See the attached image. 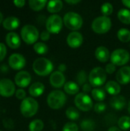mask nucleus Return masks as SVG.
I'll use <instances>...</instances> for the list:
<instances>
[{"label": "nucleus", "mask_w": 130, "mask_h": 131, "mask_svg": "<svg viewBox=\"0 0 130 131\" xmlns=\"http://www.w3.org/2000/svg\"><path fill=\"white\" fill-rule=\"evenodd\" d=\"M33 71L39 76H47L54 69L52 62L46 58H38L34 60L32 64Z\"/></svg>", "instance_id": "obj_1"}, {"label": "nucleus", "mask_w": 130, "mask_h": 131, "mask_svg": "<svg viewBox=\"0 0 130 131\" xmlns=\"http://www.w3.org/2000/svg\"><path fill=\"white\" fill-rule=\"evenodd\" d=\"M67 101V97L64 92L59 90L51 91L47 98L48 106L52 109H60L65 104Z\"/></svg>", "instance_id": "obj_2"}, {"label": "nucleus", "mask_w": 130, "mask_h": 131, "mask_svg": "<svg viewBox=\"0 0 130 131\" xmlns=\"http://www.w3.org/2000/svg\"><path fill=\"white\" fill-rule=\"evenodd\" d=\"M38 110V103L32 97H26L20 105L21 114L25 117H31L36 114Z\"/></svg>", "instance_id": "obj_3"}, {"label": "nucleus", "mask_w": 130, "mask_h": 131, "mask_svg": "<svg viewBox=\"0 0 130 131\" xmlns=\"http://www.w3.org/2000/svg\"><path fill=\"white\" fill-rule=\"evenodd\" d=\"M63 21L67 28L73 30L74 31L80 29L83 25L82 17L80 15L74 12H70L65 14L63 18Z\"/></svg>", "instance_id": "obj_4"}, {"label": "nucleus", "mask_w": 130, "mask_h": 131, "mask_svg": "<svg viewBox=\"0 0 130 131\" xmlns=\"http://www.w3.org/2000/svg\"><path fill=\"white\" fill-rule=\"evenodd\" d=\"M112 26L111 19L107 16H99L94 18L92 22V29L97 34H104L110 31Z\"/></svg>", "instance_id": "obj_5"}, {"label": "nucleus", "mask_w": 130, "mask_h": 131, "mask_svg": "<svg viewBox=\"0 0 130 131\" xmlns=\"http://www.w3.org/2000/svg\"><path fill=\"white\" fill-rule=\"evenodd\" d=\"M88 80L93 87H100L107 80V72L101 67H96L90 72Z\"/></svg>", "instance_id": "obj_6"}, {"label": "nucleus", "mask_w": 130, "mask_h": 131, "mask_svg": "<svg viewBox=\"0 0 130 131\" xmlns=\"http://www.w3.org/2000/svg\"><path fill=\"white\" fill-rule=\"evenodd\" d=\"M21 37L28 45H32L37 41L39 37L38 28L32 25H25L21 30Z\"/></svg>", "instance_id": "obj_7"}, {"label": "nucleus", "mask_w": 130, "mask_h": 131, "mask_svg": "<svg viewBox=\"0 0 130 131\" xmlns=\"http://www.w3.org/2000/svg\"><path fill=\"white\" fill-rule=\"evenodd\" d=\"M76 107L82 111H89L93 107V101L90 97L85 93H78L74 98Z\"/></svg>", "instance_id": "obj_8"}, {"label": "nucleus", "mask_w": 130, "mask_h": 131, "mask_svg": "<svg viewBox=\"0 0 130 131\" xmlns=\"http://www.w3.org/2000/svg\"><path fill=\"white\" fill-rule=\"evenodd\" d=\"M129 58L130 54L129 51L123 48H118L114 50L110 55L111 63L117 66H122L126 64L129 61Z\"/></svg>", "instance_id": "obj_9"}, {"label": "nucleus", "mask_w": 130, "mask_h": 131, "mask_svg": "<svg viewBox=\"0 0 130 131\" xmlns=\"http://www.w3.org/2000/svg\"><path fill=\"white\" fill-rule=\"evenodd\" d=\"M63 19L57 14L49 16L46 21V28L50 33L57 34L61 31L63 25Z\"/></svg>", "instance_id": "obj_10"}, {"label": "nucleus", "mask_w": 130, "mask_h": 131, "mask_svg": "<svg viewBox=\"0 0 130 131\" xmlns=\"http://www.w3.org/2000/svg\"><path fill=\"white\" fill-rule=\"evenodd\" d=\"M15 94V84L8 78L0 80V95L5 97H9Z\"/></svg>", "instance_id": "obj_11"}, {"label": "nucleus", "mask_w": 130, "mask_h": 131, "mask_svg": "<svg viewBox=\"0 0 130 131\" xmlns=\"http://www.w3.org/2000/svg\"><path fill=\"white\" fill-rule=\"evenodd\" d=\"M8 64L14 70H21L26 64L25 57L18 53H14L8 58Z\"/></svg>", "instance_id": "obj_12"}, {"label": "nucleus", "mask_w": 130, "mask_h": 131, "mask_svg": "<svg viewBox=\"0 0 130 131\" xmlns=\"http://www.w3.org/2000/svg\"><path fill=\"white\" fill-rule=\"evenodd\" d=\"M31 81V76L26 71H21L15 76V82L19 88H26Z\"/></svg>", "instance_id": "obj_13"}, {"label": "nucleus", "mask_w": 130, "mask_h": 131, "mask_svg": "<svg viewBox=\"0 0 130 131\" xmlns=\"http://www.w3.org/2000/svg\"><path fill=\"white\" fill-rule=\"evenodd\" d=\"M84 41V38L79 31H72L67 37V43L72 48H79Z\"/></svg>", "instance_id": "obj_14"}, {"label": "nucleus", "mask_w": 130, "mask_h": 131, "mask_svg": "<svg viewBox=\"0 0 130 131\" xmlns=\"http://www.w3.org/2000/svg\"><path fill=\"white\" fill-rule=\"evenodd\" d=\"M50 83L52 87L56 88H60L65 84V76L64 74L59 71H54L50 76Z\"/></svg>", "instance_id": "obj_15"}, {"label": "nucleus", "mask_w": 130, "mask_h": 131, "mask_svg": "<svg viewBox=\"0 0 130 131\" xmlns=\"http://www.w3.org/2000/svg\"><path fill=\"white\" fill-rule=\"evenodd\" d=\"M116 78L120 84H126L130 82V67L124 66L116 73Z\"/></svg>", "instance_id": "obj_16"}, {"label": "nucleus", "mask_w": 130, "mask_h": 131, "mask_svg": "<svg viewBox=\"0 0 130 131\" xmlns=\"http://www.w3.org/2000/svg\"><path fill=\"white\" fill-rule=\"evenodd\" d=\"M5 41L8 46L12 49H16L21 45V39L18 35L13 31H10L6 35Z\"/></svg>", "instance_id": "obj_17"}, {"label": "nucleus", "mask_w": 130, "mask_h": 131, "mask_svg": "<svg viewBox=\"0 0 130 131\" xmlns=\"http://www.w3.org/2000/svg\"><path fill=\"white\" fill-rule=\"evenodd\" d=\"M95 56L97 60H99L102 63L107 62L110 58V51L107 48L104 46H100L97 48L95 51Z\"/></svg>", "instance_id": "obj_18"}, {"label": "nucleus", "mask_w": 130, "mask_h": 131, "mask_svg": "<svg viewBox=\"0 0 130 131\" xmlns=\"http://www.w3.org/2000/svg\"><path fill=\"white\" fill-rule=\"evenodd\" d=\"M20 25V21L17 17L15 16H9L4 19L2 22V25L4 28L8 31H12L16 29Z\"/></svg>", "instance_id": "obj_19"}, {"label": "nucleus", "mask_w": 130, "mask_h": 131, "mask_svg": "<svg viewBox=\"0 0 130 131\" xmlns=\"http://www.w3.org/2000/svg\"><path fill=\"white\" fill-rule=\"evenodd\" d=\"M110 104V106L113 109H115L116 111H121L125 107V106L126 104V101L123 96L116 95L111 98Z\"/></svg>", "instance_id": "obj_20"}, {"label": "nucleus", "mask_w": 130, "mask_h": 131, "mask_svg": "<svg viewBox=\"0 0 130 131\" xmlns=\"http://www.w3.org/2000/svg\"><path fill=\"white\" fill-rule=\"evenodd\" d=\"M105 90H106V91L108 94H110L111 95L116 96V95H118L120 93L121 87L119 84V83H117L116 81H110L106 83V84H105Z\"/></svg>", "instance_id": "obj_21"}, {"label": "nucleus", "mask_w": 130, "mask_h": 131, "mask_svg": "<svg viewBox=\"0 0 130 131\" xmlns=\"http://www.w3.org/2000/svg\"><path fill=\"white\" fill-rule=\"evenodd\" d=\"M28 91L32 97H39L44 91V85L41 82H34L29 87Z\"/></svg>", "instance_id": "obj_22"}, {"label": "nucleus", "mask_w": 130, "mask_h": 131, "mask_svg": "<svg viewBox=\"0 0 130 131\" xmlns=\"http://www.w3.org/2000/svg\"><path fill=\"white\" fill-rule=\"evenodd\" d=\"M63 8V2L61 0H53L48 2L47 9L51 13H56L60 12Z\"/></svg>", "instance_id": "obj_23"}, {"label": "nucleus", "mask_w": 130, "mask_h": 131, "mask_svg": "<svg viewBox=\"0 0 130 131\" xmlns=\"http://www.w3.org/2000/svg\"><path fill=\"white\" fill-rule=\"evenodd\" d=\"M64 89L66 93H67L68 94L73 95V94H78V92L80 91V87H79V84H77L76 82L68 81V82L65 83V84L64 86Z\"/></svg>", "instance_id": "obj_24"}, {"label": "nucleus", "mask_w": 130, "mask_h": 131, "mask_svg": "<svg viewBox=\"0 0 130 131\" xmlns=\"http://www.w3.org/2000/svg\"><path fill=\"white\" fill-rule=\"evenodd\" d=\"M118 18L124 24H130V10L127 8H122L118 12Z\"/></svg>", "instance_id": "obj_25"}, {"label": "nucleus", "mask_w": 130, "mask_h": 131, "mask_svg": "<svg viewBox=\"0 0 130 131\" xmlns=\"http://www.w3.org/2000/svg\"><path fill=\"white\" fill-rule=\"evenodd\" d=\"M28 4L31 9L34 11H40L46 5V4H48V2L46 0H30Z\"/></svg>", "instance_id": "obj_26"}, {"label": "nucleus", "mask_w": 130, "mask_h": 131, "mask_svg": "<svg viewBox=\"0 0 130 131\" xmlns=\"http://www.w3.org/2000/svg\"><path fill=\"white\" fill-rule=\"evenodd\" d=\"M91 94L93 98L97 101H103L106 98V92L104 90L101 88H96L93 89L91 91Z\"/></svg>", "instance_id": "obj_27"}, {"label": "nucleus", "mask_w": 130, "mask_h": 131, "mask_svg": "<svg viewBox=\"0 0 130 131\" xmlns=\"http://www.w3.org/2000/svg\"><path fill=\"white\" fill-rule=\"evenodd\" d=\"M117 37L123 42H129L130 41V31L127 28H122L118 31Z\"/></svg>", "instance_id": "obj_28"}, {"label": "nucleus", "mask_w": 130, "mask_h": 131, "mask_svg": "<svg viewBox=\"0 0 130 131\" xmlns=\"http://www.w3.org/2000/svg\"><path fill=\"white\" fill-rule=\"evenodd\" d=\"M44 128V123L41 120L35 119L32 121L28 126L30 131H41Z\"/></svg>", "instance_id": "obj_29"}, {"label": "nucleus", "mask_w": 130, "mask_h": 131, "mask_svg": "<svg viewBox=\"0 0 130 131\" xmlns=\"http://www.w3.org/2000/svg\"><path fill=\"white\" fill-rule=\"evenodd\" d=\"M66 116L68 119L71 120V121H76L77 119H79L80 117V112L79 111L73 107H70L69 108L67 109L66 111Z\"/></svg>", "instance_id": "obj_30"}, {"label": "nucleus", "mask_w": 130, "mask_h": 131, "mask_svg": "<svg viewBox=\"0 0 130 131\" xmlns=\"http://www.w3.org/2000/svg\"><path fill=\"white\" fill-rule=\"evenodd\" d=\"M118 126L123 130H127L130 128V117L123 116L118 121Z\"/></svg>", "instance_id": "obj_31"}, {"label": "nucleus", "mask_w": 130, "mask_h": 131, "mask_svg": "<svg viewBox=\"0 0 130 131\" xmlns=\"http://www.w3.org/2000/svg\"><path fill=\"white\" fill-rule=\"evenodd\" d=\"M80 127L83 131H93L95 129V123L90 119H85L82 121Z\"/></svg>", "instance_id": "obj_32"}, {"label": "nucleus", "mask_w": 130, "mask_h": 131, "mask_svg": "<svg viewBox=\"0 0 130 131\" xmlns=\"http://www.w3.org/2000/svg\"><path fill=\"white\" fill-rule=\"evenodd\" d=\"M34 51L39 54H44L48 51V47L43 42H36L33 47Z\"/></svg>", "instance_id": "obj_33"}, {"label": "nucleus", "mask_w": 130, "mask_h": 131, "mask_svg": "<svg viewBox=\"0 0 130 131\" xmlns=\"http://www.w3.org/2000/svg\"><path fill=\"white\" fill-rule=\"evenodd\" d=\"M113 5L110 2H105L101 6V12L104 16H109L113 13Z\"/></svg>", "instance_id": "obj_34"}, {"label": "nucleus", "mask_w": 130, "mask_h": 131, "mask_svg": "<svg viewBox=\"0 0 130 131\" xmlns=\"http://www.w3.org/2000/svg\"><path fill=\"white\" fill-rule=\"evenodd\" d=\"M77 84L79 85H84L87 81V75L85 71H80L77 73V77H76Z\"/></svg>", "instance_id": "obj_35"}, {"label": "nucleus", "mask_w": 130, "mask_h": 131, "mask_svg": "<svg viewBox=\"0 0 130 131\" xmlns=\"http://www.w3.org/2000/svg\"><path fill=\"white\" fill-rule=\"evenodd\" d=\"M78 126L75 123L68 122L64 126L62 131H78Z\"/></svg>", "instance_id": "obj_36"}, {"label": "nucleus", "mask_w": 130, "mask_h": 131, "mask_svg": "<svg viewBox=\"0 0 130 131\" xmlns=\"http://www.w3.org/2000/svg\"><path fill=\"white\" fill-rule=\"evenodd\" d=\"M107 109V105L103 102H98L94 105V111L97 113H103Z\"/></svg>", "instance_id": "obj_37"}, {"label": "nucleus", "mask_w": 130, "mask_h": 131, "mask_svg": "<svg viewBox=\"0 0 130 131\" xmlns=\"http://www.w3.org/2000/svg\"><path fill=\"white\" fill-rule=\"evenodd\" d=\"M3 126L8 130H11L14 127V122L11 119L5 118L3 120Z\"/></svg>", "instance_id": "obj_38"}, {"label": "nucleus", "mask_w": 130, "mask_h": 131, "mask_svg": "<svg viewBox=\"0 0 130 131\" xmlns=\"http://www.w3.org/2000/svg\"><path fill=\"white\" fill-rule=\"evenodd\" d=\"M15 96H16V97L18 99L23 101L24 99L26 98L25 97H26V93H25V91L23 89H18L15 91Z\"/></svg>", "instance_id": "obj_39"}, {"label": "nucleus", "mask_w": 130, "mask_h": 131, "mask_svg": "<svg viewBox=\"0 0 130 131\" xmlns=\"http://www.w3.org/2000/svg\"><path fill=\"white\" fill-rule=\"evenodd\" d=\"M6 53H7V49L5 45L3 43L0 42V61H2L5 58Z\"/></svg>", "instance_id": "obj_40"}, {"label": "nucleus", "mask_w": 130, "mask_h": 131, "mask_svg": "<svg viewBox=\"0 0 130 131\" xmlns=\"http://www.w3.org/2000/svg\"><path fill=\"white\" fill-rule=\"evenodd\" d=\"M105 71L107 74H112L113 73L115 72L116 71V65L113 64V63H110L108 64H107L106 66V68H105Z\"/></svg>", "instance_id": "obj_41"}, {"label": "nucleus", "mask_w": 130, "mask_h": 131, "mask_svg": "<svg viewBox=\"0 0 130 131\" xmlns=\"http://www.w3.org/2000/svg\"><path fill=\"white\" fill-rule=\"evenodd\" d=\"M51 33L48 31H43L41 33V39L42 40V41H48V40H49V38H50V37H51V35H50Z\"/></svg>", "instance_id": "obj_42"}, {"label": "nucleus", "mask_w": 130, "mask_h": 131, "mask_svg": "<svg viewBox=\"0 0 130 131\" xmlns=\"http://www.w3.org/2000/svg\"><path fill=\"white\" fill-rule=\"evenodd\" d=\"M83 91L84 93L85 94H87L89 92H91L92 91V85L90 84H87L86 83L84 85H83Z\"/></svg>", "instance_id": "obj_43"}, {"label": "nucleus", "mask_w": 130, "mask_h": 131, "mask_svg": "<svg viewBox=\"0 0 130 131\" xmlns=\"http://www.w3.org/2000/svg\"><path fill=\"white\" fill-rule=\"evenodd\" d=\"M14 4L17 7L21 8V7H23L25 5V0H15L14 1Z\"/></svg>", "instance_id": "obj_44"}, {"label": "nucleus", "mask_w": 130, "mask_h": 131, "mask_svg": "<svg viewBox=\"0 0 130 131\" xmlns=\"http://www.w3.org/2000/svg\"><path fill=\"white\" fill-rule=\"evenodd\" d=\"M67 70V66L64 64H61L59 66H58V71H61V72H64L65 71Z\"/></svg>", "instance_id": "obj_45"}, {"label": "nucleus", "mask_w": 130, "mask_h": 131, "mask_svg": "<svg viewBox=\"0 0 130 131\" xmlns=\"http://www.w3.org/2000/svg\"><path fill=\"white\" fill-rule=\"evenodd\" d=\"M80 2V0H66V2L68 4H77Z\"/></svg>", "instance_id": "obj_46"}, {"label": "nucleus", "mask_w": 130, "mask_h": 131, "mask_svg": "<svg viewBox=\"0 0 130 131\" xmlns=\"http://www.w3.org/2000/svg\"><path fill=\"white\" fill-rule=\"evenodd\" d=\"M122 3L124 5H126V7H128V8H130V0H123L122 1Z\"/></svg>", "instance_id": "obj_47"}, {"label": "nucleus", "mask_w": 130, "mask_h": 131, "mask_svg": "<svg viewBox=\"0 0 130 131\" xmlns=\"http://www.w3.org/2000/svg\"><path fill=\"white\" fill-rule=\"evenodd\" d=\"M108 131H121V130L118 128L117 127H111Z\"/></svg>", "instance_id": "obj_48"}, {"label": "nucleus", "mask_w": 130, "mask_h": 131, "mask_svg": "<svg viewBox=\"0 0 130 131\" xmlns=\"http://www.w3.org/2000/svg\"><path fill=\"white\" fill-rule=\"evenodd\" d=\"M1 70L3 71H7V70H8V68H7V66L6 65H2L1 66Z\"/></svg>", "instance_id": "obj_49"}, {"label": "nucleus", "mask_w": 130, "mask_h": 131, "mask_svg": "<svg viewBox=\"0 0 130 131\" xmlns=\"http://www.w3.org/2000/svg\"><path fill=\"white\" fill-rule=\"evenodd\" d=\"M3 15H2V13L0 12V24L2 23V22H3Z\"/></svg>", "instance_id": "obj_50"}, {"label": "nucleus", "mask_w": 130, "mask_h": 131, "mask_svg": "<svg viewBox=\"0 0 130 131\" xmlns=\"http://www.w3.org/2000/svg\"><path fill=\"white\" fill-rule=\"evenodd\" d=\"M128 112L130 114V101L129 103V104H128Z\"/></svg>", "instance_id": "obj_51"}, {"label": "nucleus", "mask_w": 130, "mask_h": 131, "mask_svg": "<svg viewBox=\"0 0 130 131\" xmlns=\"http://www.w3.org/2000/svg\"><path fill=\"white\" fill-rule=\"evenodd\" d=\"M0 131H2V130H0Z\"/></svg>", "instance_id": "obj_52"}]
</instances>
